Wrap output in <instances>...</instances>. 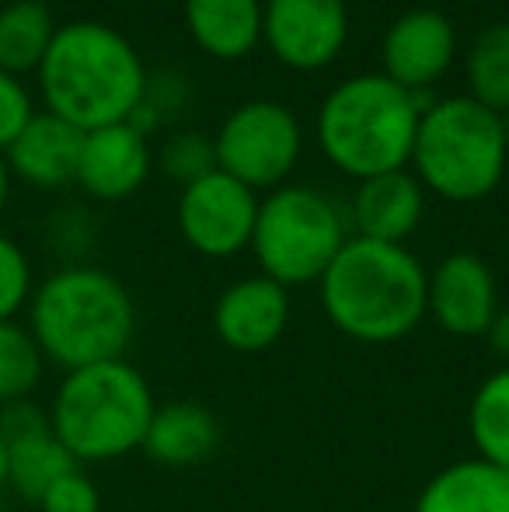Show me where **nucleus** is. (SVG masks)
<instances>
[{
	"mask_svg": "<svg viewBox=\"0 0 509 512\" xmlns=\"http://www.w3.org/2000/svg\"><path fill=\"white\" fill-rule=\"evenodd\" d=\"M147 74L133 42L119 28L91 18L56 28L35 70L46 112L81 133L126 122L147 95Z\"/></svg>",
	"mask_w": 509,
	"mask_h": 512,
	"instance_id": "1",
	"label": "nucleus"
},
{
	"mask_svg": "<svg viewBox=\"0 0 509 512\" xmlns=\"http://www.w3.org/2000/svg\"><path fill=\"white\" fill-rule=\"evenodd\" d=\"M471 98L492 112H509V21L489 25L468 49Z\"/></svg>",
	"mask_w": 509,
	"mask_h": 512,
	"instance_id": "23",
	"label": "nucleus"
},
{
	"mask_svg": "<svg viewBox=\"0 0 509 512\" xmlns=\"http://www.w3.org/2000/svg\"><path fill=\"white\" fill-rule=\"evenodd\" d=\"M35 506L42 512H102V495H98L95 481L77 467V471L63 474Z\"/></svg>",
	"mask_w": 509,
	"mask_h": 512,
	"instance_id": "27",
	"label": "nucleus"
},
{
	"mask_svg": "<svg viewBox=\"0 0 509 512\" xmlns=\"http://www.w3.org/2000/svg\"><path fill=\"white\" fill-rule=\"evenodd\" d=\"M143 98L161 112V119H168L171 112H178V108L185 105V98H189V84H185V77L175 74V70L147 74V95Z\"/></svg>",
	"mask_w": 509,
	"mask_h": 512,
	"instance_id": "29",
	"label": "nucleus"
},
{
	"mask_svg": "<svg viewBox=\"0 0 509 512\" xmlns=\"http://www.w3.org/2000/svg\"><path fill=\"white\" fill-rule=\"evenodd\" d=\"M0 436L7 446V488L28 502H39L63 474L81 467L53 432L49 408L32 398L0 408Z\"/></svg>",
	"mask_w": 509,
	"mask_h": 512,
	"instance_id": "12",
	"label": "nucleus"
},
{
	"mask_svg": "<svg viewBox=\"0 0 509 512\" xmlns=\"http://www.w3.org/2000/svg\"><path fill=\"white\" fill-rule=\"evenodd\" d=\"M7 488V446H4V436H0V492Z\"/></svg>",
	"mask_w": 509,
	"mask_h": 512,
	"instance_id": "32",
	"label": "nucleus"
},
{
	"mask_svg": "<svg viewBox=\"0 0 509 512\" xmlns=\"http://www.w3.org/2000/svg\"><path fill=\"white\" fill-rule=\"evenodd\" d=\"M32 115H35V105H32V95H28L25 81L0 70V154L11 147L14 136L28 126Z\"/></svg>",
	"mask_w": 509,
	"mask_h": 512,
	"instance_id": "28",
	"label": "nucleus"
},
{
	"mask_svg": "<svg viewBox=\"0 0 509 512\" xmlns=\"http://www.w3.org/2000/svg\"><path fill=\"white\" fill-rule=\"evenodd\" d=\"M436 98L405 91L384 74L335 84L318 108V147L335 171L367 182L412 161L419 119Z\"/></svg>",
	"mask_w": 509,
	"mask_h": 512,
	"instance_id": "4",
	"label": "nucleus"
},
{
	"mask_svg": "<svg viewBox=\"0 0 509 512\" xmlns=\"http://www.w3.org/2000/svg\"><path fill=\"white\" fill-rule=\"evenodd\" d=\"M28 331L46 363L63 373L126 359L136 335V304L112 272L67 265L35 286L28 300Z\"/></svg>",
	"mask_w": 509,
	"mask_h": 512,
	"instance_id": "3",
	"label": "nucleus"
},
{
	"mask_svg": "<svg viewBox=\"0 0 509 512\" xmlns=\"http://www.w3.org/2000/svg\"><path fill=\"white\" fill-rule=\"evenodd\" d=\"M157 411L147 377L126 359L63 373L49 422L77 464H109L140 450Z\"/></svg>",
	"mask_w": 509,
	"mask_h": 512,
	"instance_id": "5",
	"label": "nucleus"
},
{
	"mask_svg": "<svg viewBox=\"0 0 509 512\" xmlns=\"http://www.w3.org/2000/svg\"><path fill=\"white\" fill-rule=\"evenodd\" d=\"M35 293L32 262L14 237L0 234V321H18Z\"/></svg>",
	"mask_w": 509,
	"mask_h": 512,
	"instance_id": "26",
	"label": "nucleus"
},
{
	"mask_svg": "<svg viewBox=\"0 0 509 512\" xmlns=\"http://www.w3.org/2000/svg\"><path fill=\"white\" fill-rule=\"evenodd\" d=\"M412 175L447 203H478L499 189L509 164L503 115L471 95L440 98L422 112Z\"/></svg>",
	"mask_w": 509,
	"mask_h": 512,
	"instance_id": "6",
	"label": "nucleus"
},
{
	"mask_svg": "<svg viewBox=\"0 0 509 512\" xmlns=\"http://www.w3.org/2000/svg\"><path fill=\"white\" fill-rule=\"evenodd\" d=\"M318 286L328 321L363 345L401 342L426 317L429 272L405 244L353 234Z\"/></svg>",
	"mask_w": 509,
	"mask_h": 512,
	"instance_id": "2",
	"label": "nucleus"
},
{
	"mask_svg": "<svg viewBox=\"0 0 509 512\" xmlns=\"http://www.w3.org/2000/svg\"><path fill=\"white\" fill-rule=\"evenodd\" d=\"M35 4H46V0H35Z\"/></svg>",
	"mask_w": 509,
	"mask_h": 512,
	"instance_id": "34",
	"label": "nucleus"
},
{
	"mask_svg": "<svg viewBox=\"0 0 509 512\" xmlns=\"http://www.w3.org/2000/svg\"><path fill=\"white\" fill-rule=\"evenodd\" d=\"M56 18L49 4L7 0L0 7V70L11 77L35 74L56 35Z\"/></svg>",
	"mask_w": 509,
	"mask_h": 512,
	"instance_id": "21",
	"label": "nucleus"
},
{
	"mask_svg": "<svg viewBox=\"0 0 509 512\" xmlns=\"http://www.w3.org/2000/svg\"><path fill=\"white\" fill-rule=\"evenodd\" d=\"M346 241V213L311 185H279L258 199L252 251L262 276L286 290L318 283Z\"/></svg>",
	"mask_w": 509,
	"mask_h": 512,
	"instance_id": "7",
	"label": "nucleus"
},
{
	"mask_svg": "<svg viewBox=\"0 0 509 512\" xmlns=\"http://www.w3.org/2000/svg\"><path fill=\"white\" fill-rule=\"evenodd\" d=\"M150 168H154L150 140L143 133H136L129 122H116V126L84 133L74 182L91 199L123 203V199L136 196L143 189V182L150 178Z\"/></svg>",
	"mask_w": 509,
	"mask_h": 512,
	"instance_id": "15",
	"label": "nucleus"
},
{
	"mask_svg": "<svg viewBox=\"0 0 509 512\" xmlns=\"http://www.w3.org/2000/svg\"><path fill=\"white\" fill-rule=\"evenodd\" d=\"M217 443L220 425L213 418V411H206L203 405H192V401H175V405H164L154 411L140 450L154 464L196 467L213 457Z\"/></svg>",
	"mask_w": 509,
	"mask_h": 512,
	"instance_id": "20",
	"label": "nucleus"
},
{
	"mask_svg": "<svg viewBox=\"0 0 509 512\" xmlns=\"http://www.w3.org/2000/svg\"><path fill=\"white\" fill-rule=\"evenodd\" d=\"M422 213H426V189L405 168L360 182L349 206L356 237L384 244H405L419 230Z\"/></svg>",
	"mask_w": 509,
	"mask_h": 512,
	"instance_id": "17",
	"label": "nucleus"
},
{
	"mask_svg": "<svg viewBox=\"0 0 509 512\" xmlns=\"http://www.w3.org/2000/svg\"><path fill=\"white\" fill-rule=\"evenodd\" d=\"M185 28L213 60H245L262 46V0H185Z\"/></svg>",
	"mask_w": 509,
	"mask_h": 512,
	"instance_id": "19",
	"label": "nucleus"
},
{
	"mask_svg": "<svg viewBox=\"0 0 509 512\" xmlns=\"http://www.w3.org/2000/svg\"><path fill=\"white\" fill-rule=\"evenodd\" d=\"M426 314L440 324L447 335L482 338L499 314L496 276L485 258L471 251H454L433 272H429Z\"/></svg>",
	"mask_w": 509,
	"mask_h": 512,
	"instance_id": "13",
	"label": "nucleus"
},
{
	"mask_svg": "<svg viewBox=\"0 0 509 512\" xmlns=\"http://www.w3.org/2000/svg\"><path fill=\"white\" fill-rule=\"evenodd\" d=\"M84 133L53 112H35L28 126L4 150L14 178L35 189H63L77 178Z\"/></svg>",
	"mask_w": 509,
	"mask_h": 512,
	"instance_id": "16",
	"label": "nucleus"
},
{
	"mask_svg": "<svg viewBox=\"0 0 509 512\" xmlns=\"http://www.w3.org/2000/svg\"><path fill=\"white\" fill-rule=\"evenodd\" d=\"M290 328V290L269 276L238 279L213 307V331L231 352H265Z\"/></svg>",
	"mask_w": 509,
	"mask_h": 512,
	"instance_id": "14",
	"label": "nucleus"
},
{
	"mask_svg": "<svg viewBox=\"0 0 509 512\" xmlns=\"http://www.w3.org/2000/svg\"><path fill=\"white\" fill-rule=\"evenodd\" d=\"M11 182H14V175H11V168H7L4 154H0V213H4L7 199H11Z\"/></svg>",
	"mask_w": 509,
	"mask_h": 512,
	"instance_id": "31",
	"label": "nucleus"
},
{
	"mask_svg": "<svg viewBox=\"0 0 509 512\" xmlns=\"http://www.w3.org/2000/svg\"><path fill=\"white\" fill-rule=\"evenodd\" d=\"M485 338H489L492 352H496V356H503L506 366H509V310H499L496 321H492L489 331H485Z\"/></svg>",
	"mask_w": 509,
	"mask_h": 512,
	"instance_id": "30",
	"label": "nucleus"
},
{
	"mask_svg": "<svg viewBox=\"0 0 509 512\" xmlns=\"http://www.w3.org/2000/svg\"><path fill=\"white\" fill-rule=\"evenodd\" d=\"M415 512H509V471L482 457L457 460L426 481Z\"/></svg>",
	"mask_w": 509,
	"mask_h": 512,
	"instance_id": "18",
	"label": "nucleus"
},
{
	"mask_svg": "<svg viewBox=\"0 0 509 512\" xmlns=\"http://www.w3.org/2000/svg\"><path fill=\"white\" fill-rule=\"evenodd\" d=\"M258 192L224 171H210L178 192L175 220L185 244L206 258H234L252 248Z\"/></svg>",
	"mask_w": 509,
	"mask_h": 512,
	"instance_id": "9",
	"label": "nucleus"
},
{
	"mask_svg": "<svg viewBox=\"0 0 509 512\" xmlns=\"http://www.w3.org/2000/svg\"><path fill=\"white\" fill-rule=\"evenodd\" d=\"M503 126H506V140H509V112H503Z\"/></svg>",
	"mask_w": 509,
	"mask_h": 512,
	"instance_id": "33",
	"label": "nucleus"
},
{
	"mask_svg": "<svg viewBox=\"0 0 509 512\" xmlns=\"http://www.w3.org/2000/svg\"><path fill=\"white\" fill-rule=\"evenodd\" d=\"M468 432L478 457L509 471V366L478 384L468 408Z\"/></svg>",
	"mask_w": 509,
	"mask_h": 512,
	"instance_id": "22",
	"label": "nucleus"
},
{
	"mask_svg": "<svg viewBox=\"0 0 509 512\" xmlns=\"http://www.w3.org/2000/svg\"><path fill=\"white\" fill-rule=\"evenodd\" d=\"M157 164H161V171L171 182H178L185 189V185L199 182L203 175L217 171V150H213L210 136H203V133H175L164 140L161 154H157Z\"/></svg>",
	"mask_w": 509,
	"mask_h": 512,
	"instance_id": "25",
	"label": "nucleus"
},
{
	"mask_svg": "<svg viewBox=\"0 0 509 512\" xmlns=\"http://www.w3.org/2000/svg\"><path fill=\"white\" fill-rule=\"evenodd\" d=\"M46 377V356L21 321H0V408L25 401Z\"/></svg>",
	"mask_w": 509,
	"mask_h": 512,
	"instance_id": "24",
	"label": "nucleus"
},
{
	"mask_svg": "<svg viewBox=\"0 0 509 512\" xmlns=\"http://www.w3.org/2000/svg\"><path fill=\"white\" fill-rule=\"evenodd\" d=\"M457 60L454 21L436 7H412L398 14L381 42V74L415 95H429Z\"/></svg>",
	"mask_w": 509,
	"mask_h": 512,
	"instance_id": "11",
	"label": "nucleus"
},
{
	"mask_svg": "<svg viewBox=\"0 0 509 512\" xmlns=\"http://www.w3.org/2000/svg\"><path fill=\"white\" fill-rule=\"evenodd\" d=\"M349 39L346 0H265L262 42L283 67L311 74L339 60Z\"/></svg>",
	"mask_w": 509,
	"mask_h": 512,
	"instance_id": "10",
	"label": "nucleus"
},
{
	"mask_svg": "<svg viewBox=\"0 0 509 512\" xmlns=\"http://www.w3.org/2000/svg\"><path fill=\"white\" fill-rule=\"evenodd\" d=\"M217 168L252 192L279 189L304 154V129L290 105L276 98L241 102L213 136Z\"/></svg>",
	"mask_w": 509,
	"mask_h": 512,
	"instance_id": "8",
	"label": "nucleus"
}]
</instances>
